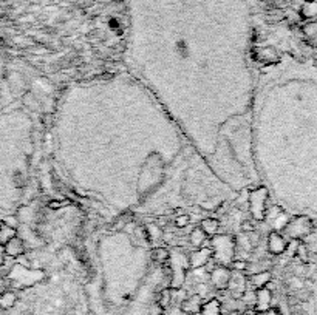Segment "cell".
I'll return each instance as SVG.
<instances>
[{
	"label": "cell",
	"instance_id": "1",
	"mask_svg": "<svg viewBox=\"0 0 317 315\" xmlns=\"http://www.w3.org/2000/svg\"><path fill=\"white\" fill-rule=\"evenodd\" d=\"M235 238L232 235H214L210 239V249H212V258L220 266L229 267L235 256Z\"/></svg>",
	"mask_w": 317,
	"mask_h": 315
},
{
	"label": "cell",
	"instance_id": "2",
	"mask_svg": "<svg viewBox=\"0 0 317 315\" xmlns=\"http://www.w3.org/2000/svg\"><path fill=\"white\" fill-rule=\"evenodd\" d=\"M266 199H268V190L265 187H258L249 193V210L254 219L263 221L266 215Z\"/></svg>",
	"mask_w": 317,
	"mask_h": 315
},
{
	"label": "cell",
	"instance_id": "3",
	"mask_svg": "<svg viewBox=\"0 0 317 315\" xmlns=\"http://www.w3.org/2000/svg\"><path fill=\"white\" fill-rule=\"evenodd\" d=\"M285 230L289 236L292 238H300L309 233L311 230V223L308 218H295L292 221H288V224L285 226Z\"/></svg>",
	"mask_w": 317,
	"mask_h": 315
},
{
	"label": "cell",
	"instance_id": "4",
	"mask_svg": "<svg viewBox=\"0 0 317 315\" xmlns=\"http://www.w3.org/2000/svg\"><path fill=\"white\" fill-rule=\"evenodd\" d=\"M231 278V269L226 266H215L210 272V283L218 290H226Z\"/></svg>",
	"mask_w": 317,
	"mask_h": 315
},
{
	"label": "cell",
	"instance_id": "5",
	"mask_svg": "<svg viewBox=\"0 0 317 315\" xmlns=\"http://www.w3.org/2000/svg\"><path fill=\"white\" fill-rule=\"evenodd\" d=\"M212 260V249L210 247H200L195 249L189 256V267L197 270L204 267Z\"/></svg>",
	"mask_w": 317,
	"mask_h": 315
},
{
	"label": "cell",
	"instance_id": "6",
	"mask_svg": "<svg viewBox=\"0 0 317 315\" xmlns=\"http://www.w3.org/2000/svg\"><path fill=\"white\" fill-rule=\"evenodd\" d=\"M227 289L231 290L234 298H240L246 290V275L240 270H231Z\"/></svg>",
	"mask_w": 317,
	"mask_h": 315
},
{
	"label": "cell",
	"instance_id": "7",
	"mask_svg": "<svg viewBox=\"0 0 317 315\" xmlns=\"http://www.w3.org/2000/svg\"><path fill=\"white\" fill-rule=\"evenodd\" d=\"M288 244L285 241V238L278 233V232H271L268 236V252L272 255H281L283 252H286Z\"/></svg>",
	"mask_w": 317,
	"mask_h": 315
},
{
	"label": "cell",
	"instance_id": "8",
	"mask_svg": "<svg viewBox=\"0 0 317 315\" xmlns=\"http://www.w3.org/2000/svg\"><path fill=\"white\" fill-rule=\"evenodd\" d=\"M4 252L10 258H19L25 253V241L19 236H14L4 246Z\"/></svg>",
	"mask_w": 317,
	"mask_h": 315
},
{
	"label": "cell",
	"instance_id": "9",
	"mask_svg": "<svg viewBox=\"0 0 317 315\" xmlns=\"http://www.w3.org/2000/svg\"><path fill=\"white\" fill-rule=\"evenodd\" d=\"M255 310L257 312H261V310H266L271 307V300H272V293L268 287H261V289H257L255 292Z\"/></svg>",
	"mask_w": 317,
	"mask_h": 315
},
{
	"label": "cell",
	"instance_id": "10",
	"mask_svg": "<svg viewBox=\"0 0 317 315\" xmlns=\"http://www.w3.org/2000/svg\"><path fill=\"white\" fill-rule=\"evenodd\" d=\"M201 297L200 295H193V297H189L186 300L181 301V310L187 315H195V313H200V309H201Z\"/></svg>",
	"mask_w": 317,
	"mask_h": 315
},
{
	"label": "cell",
	"instance_id": "11",
	"mask_svg": "<svg viewBox=\"0 0 317 315\" xmlns=\"http://www.w3.org/2000/svg\"><path fill=\"white\" fill-rule=\"evenodd\" d=\"M200 315H223V306L221 301L217 298L207 300L201 304Z\"/></svg>",
	"mask_w": 317,
	"mask_h": 315
},
{
	"label": "cell",
	"instance_id": "12",
	"mask_svg": "<svg viewBox=\"0 0 317 315\" xmlns=\"http://www.w3.org/2000/svg\"><path fill=\"white\" fill-rule=\"evenodd\" d=\"M249 281L251 284L255 287V289H261V287H266L271 281V272L268 270H260L257 273H252L249 275Z\"/></svg>",
	"mask_w": 317,
	"mask_h": 315
},
{
	"label": "cell",
	"instance_id": "13",
	"mask_svg": "<svg viewBox=\"0 0 317 315\" xmlns=\"http://www.w3.org/2000/svg\"><path fill=\"white\" fill-rule=\"evenodd\" d=\"M189 241H190V244H193L195 246V249H200V247H210V246H207L206 243H209L207 241V235L198 227V229H193L192 232H190V235H189Z\"/></svg>",
	"mask_w": 317,
	"mask_h": 315
},
{
	"label": "cell",
	"instance_id": "14",
	"mask_svg": "<svg viewBox=\"0 0 317 315\" xmlns=\"http://www.w3.org/2000/svg\"><path fill=\"white\" fill-rule=\"evenodd\" d=\"M16 303H17V293L10 290V289L0 295V309H2V310L13 309L16 306Z\"/></svg>",
	"mask_w": 317,
	"mask_h": 315
},
{
	"label": "cell",
	"instance_id": "15",
	"mask_svg": "<svg viewBox=\"0 0 317 315\" xmlns=\"http://www.w3.org/2000/svg\"><path fill=\"white\" fill-rule=\"evenodd\" d=\"M200 229L207 235V236H214L218 233V229H220V221L215 219V218H206L201 221L200 224Z\"/></svg>",
	"mask_w": 317,
	"mask_h": 315
},
{
	"label": "cell",
	"instance_id": "16",
	"mask_svg": "<svg viewBox=\"0 0 317 315\" xmlns=\"http://www.w3.org/2000/svg\"><path fill=\"white\" fill-rule=\"evenodd\" d=\"M14 236H17V232L14 227H10L5 223H0V246H5Z\"/></svg>",
	"mask_w": 317,
	"mask_h": 315
},
{
	"label": "cell",
	"instance_id": "17",
	"mask_svg": "<svg viewBox=\"0 0 317 315\" xmlns=\"http://www.w3.org/2000/svg\"><path fill=\"white\" fill-rule=\"evenodd\" d=\"M150 255H152L153 261H156V263H164V261H167L169 256H170L169 250L164 249V247H155V249L150 252Z\"/></svg>",
	"mask_w": 317,
	"mask_h": 315
},
{
	"label": "cell",
	"instance_id": "18",
	"mask_svg": "<svg viewBox=\"0 0 317 315\" xmlns=\"http://www.w3.org/2000/svg\"><path fill=\"white\" fill-rule=\"evenodd\" d=\"M258 56H260V61H265V62H275L278 59L277 53L272 48H261L258 51Z\"/></svg>",
	"mask_w": 317,
	"mask_h": 315
},
{
	"label": "cell",
	"instance_id": "19",
	"mask_svg": "<svg viewBox=\"0 0 317 315\" xmlns=\"http://www.w3.org/2000/svg\"><path fill=\"white\" fill-rule=\"evenodd\" d=\"M172 303V292L170 289H164L161 293H160V300H158V304L163 307V309H167Z\"/></svg>",
	"mask_w": 317,
	"mask_h": 315
},
{
	"label": "cell",
	"instance_id": "20",
	"mask_svg": "<svg viewBox=\"0 0 317 315\" xmlns=\"http://www.w3.org/2000/svg\"><path fill=\"white\" fill-rule=\"evenodd\" d=\"M240 298H241V301H243L244 306H248V307H254V306H255L257 297H255V292H254V290H244V293H243Z\"/></svg>",
	"mask_w": 317,
	"mask_h": 315
},
{
	"label": "cell",
	"instance_id": "21",
	"mask_svg": "<svg viewBox=\"0 0 317 315\" xmlns=\"http://www.w3.org/2000/svg\"><path fill=\"white\" fill-rule=\"evenodd\" d=\"M288 221H289V219H288V216H286L283 212H280V213H278V215H277V216H275L271 223H272V224H274V227L278 230V229H285V226L288 224Z\"/></svg>",
	"mask_w": 317,
	"mask_h": 315
},
{
	"label": "cell",
	"instance_id": "22",
	"mask_svg": "<svg viewBox=\"0 0 317 315\" xmlns=\"http://www.w3.org/2000/svg\"><path fill=\"white\" fill-rule=\"evenodd\" d=\"M173 223H175L177 227L183 229V227L189 226V223H190V216H189V215H180V216H177V218L173 219Z\"/></svg>",
	"mask_w": 317,
	"mask_h": 315
},
{
	"label": "cell",
	"instance_id": "23",
	"mask_svg": "<svg viewBox=\"0 0 317 315\" xmlns=\"http://www.w3.org/2000/svg\"><path fill=\"white\" fill-rule=\"evenodd\" d=\"M10 289V281L5 276H0V295Z\"/></svg>",
	"mask_w": 317,
	"mask_h": 315
},
{
	"label": "cell",
	"instance_id": "24",
	"mask_svg": "<svg viewBox=\"0 0 317 315\" xmlns=\"http://www.w3.org/2000/svg\"><path fill=\"white\" fill-rule=\"evenodd\" d=\"M4 223H5L7 226H10V227H14V229H16L19 221H17V218H14V216H8L7 219H4Z\"/></svg>",
	"mask_w": 317,
	"mask_h": 315
},
{
	"label": "cell",
	"instance_id": "25",
	"mask_svg": "<svg viewBox=\"0 0 317 315\" xmlns=\"http://www.w3.org/2000/svg\"><path fill=\"white\" fill-rule=\"evenodd\" d=\"M257 315H277V310L275 309H266V310H261V312H257Z\"/></svg>",
	"mask_w": 317,
	"mask_h": 315
},
{
	"label": "cell",
	"instance_id": "26",
	"mask_svg": "<svg viewBox=\"0 0 317 315\" xmlns=\"http://www.w3.org/2000/svg\"><path fill=\"white\" fill-rule=\"evenodd\" d=\"M61 206H62V202H55V201H51V202H50V207H51V209H55V210H56V209H59Z\"/></svg>",
	"mask_w": 317,
	"mask_h": 315
},
{
	"label": "cell",
	"instance_id": "27",
	"mask_svg": "<svg viewBox=\"0 0 317 315\" xmlns=\"http://www.w3.org/2000/svg\"><path fill=\"white\" fill-rule=\"evenodd\" d=\"M223 315H240L237 310H231V312H226V313H223Z\"/></svg>",
	"mask_w": 317,
	"mask_h": 315
}]
</instances>
